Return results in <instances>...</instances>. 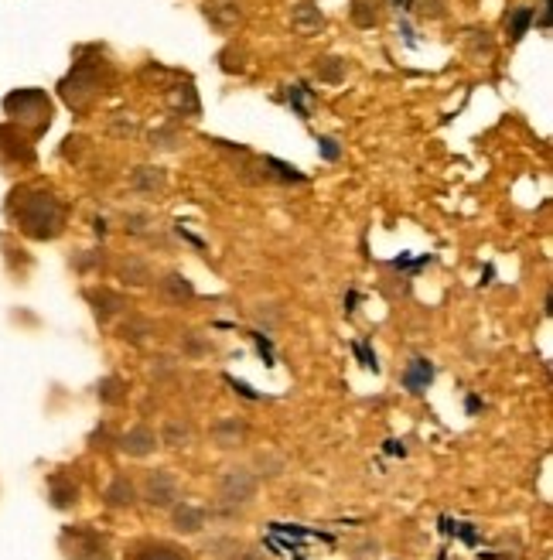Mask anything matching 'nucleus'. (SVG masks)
Listing matches in <instances>:
<instances>
[{
    "instance_id": "f257e3e1",
    "label": "nucleus",
    "mask_w": 553,
    "mask_h": 560,
    "mask_svg": "<svg viewBox=\"0 0 553 560\" xmlns=\"http://www.w3.org/2000/svg\"><path fill=\"white\" fill-rule=\"evenodd\" d=\"M11 215L18 230L31 239H55L65 226V209L52 192H35V188H18L11 195Z\"/></svg>"
},
{
    "instance_id": "f03ea898",
    "label": "nucleus",
    "mask_w": 553,
    "mask_h": 560,
    "mask_svg": "<svg viewBox=\"0 0 553 560\" xmlns=\"http://www.w3.org/2000/svg\"><path fill=\"white\" fill-rule=\"evenodd\" d=\"M4 110L21 120V123H31L35 130H45L52 123V103L41 89H18L4 99Z\"/></svg>"
},
{
    "instance_id": "7ed1b4c3",
    "label": "nucleus",
    "mask_w": 553,
    "mask_h": 560,
    "mask_svg": "<svg viewBox=\"0 0 553 560\" xmlns=\"http://www.w3.org/2000/svg\"><path fill=\"white\" fill-rule=\"evenodd\" d=\"M62 550L69 560H113L106 540L89 526H69L62 533Z\"/></svg>"
},
{
    "instance_id": "20e7f679",
    "label": "nucleus",
    "mask_w": 553,
    "mask_h": 560,
    "mask_svg": "<svg viewBox=\"0 0 553 560\" xmlns=\"http://www.w3.org/2000/svg\"><path fill=\"white\" fill-rule=\"evenodd\" d=\"M219 499L226 506H249L256 499V475L249 468H226L219 479Z\"/></svg>"
},
{
    "instance_id": "39448f33",
    "label": "nucleus",
    "mask_w": 553,
    "mask_h": 560,
    "mask_svg": "<svg viewBox=\"0 0 553 560\" xmlns=\"http://www.w3.org/2000/svg\"><path fill=\"white\" fill-rule=\"evenodd\" d=\"M144 503L151 509H172L178 503V479H174L168 468H157L144 479Z\"/></svg>"
},
{
    "instance_id": "423d86ee",
    "label": "nucleus",
    "mask_w": 553,
    "mask_h": 560,
    "mask_svg": "<svg viewBox=\"0 0 553 560\" xmlns=\"http://www.w3.org/2000/svg\"><path fill=\"white\" fill-rule=\"evenodd\" d=\"M96 93H99V76H96L93 69H86L82 62L72 69V76L62 82V96H65L69 106H76V110H82L86 99H93Z\"/></svg>"
},
{
    "instance_id": "0eeeda50",
    "label": "nucleus",
    "mask_w": 553,
    "mask_h": 560,
    "mask_svg": "<svg viewBox=\"0 0 553 560\" xmlns=\"http://www.w3.org/2000/svg\"><path fill=\"white\" fill-rule=\"evenodd\" d=\"M86 301L93 305V314L99 318V322H110V318H116V314H123V311L130 308V305H127V297H123V294H116V290H110V288L86 290Z\"/></svg>"
},
{
    "instance_id": "6e6552de",
    "label": "nucleus",
    "mask_w": 553,
    "mask_h": 560,
    "mask_svg": "<svg viewBox=\"0 0 553 560\" xmlns=\"http://www.w3.org/2000/svg\"><path fill=\"white\" fill-rule=\"evenodd\" d=\"M157 294H161L168 305H189V301H195V284H191L185 273L172 271L157 280Z\"/></svg>"
},
{
    "instance_id": "1a4fd4ad",
    "label": "nucleus",
    "mask_w": 553,
    "mask_h": 560,
    "mask_svg": "<svg viewBox=\"0 0 553 560\" xmlns=\"http://www.w3.org/2000/svg\"><path fill=\"white\" fill-rule=\"evenodd\" d=\"M154 447H157V434L147 424L130 427L123 438H120V451L130 455V458H147Z\"/></svg>"
},
{
    "instance_id": "9d476101",
    "label": "nucleus",
    "mask_w": 553,
    "mask_h": 560,
    "mask_svg": "<svg viewBox=\"0 0 553 560\" xmlns=\"http://www.w3.org/2000/svg\"><path fill=\"white\" fill-rule=\"evenodd\" d=\"M249 427L243 417H222L219 424L212 427V441L219 447H239L243 441H247Z\"/></svg>"
},
{
    "instance_id": "9b49d317",
    "label": "nucleus",
    "mask_w": 553,
    "mask_h": 560,
    "mask_svg": "<svg viewBox=\"0 0 553 560\" xmlns=\"http://www.w3.org/2000/svg\"><path fill=\"white\" fill-rule=\"evenodd\" d=\"M174 513H172V522H174V530H178V533H202V530H205V520H209V516H205V509H202V506H191V503H174L172 506Z\"/></svg>"
},
{
    "instance_id": "f8f14e48",
    "label": "nucleus",
    "mask_w": 553,
    "mask_h": 560,
    "mask_svg": "<svg viewBox=\"0 0 553 560\" xmlns=\"http://www.w3.org/2000/svg\"><path fill=\"white\" fill-rule=\"evenodd\" d=\"M205 18H209L212 28L230 31L239 21V4L236 0H212V4H205Z\"/></svg>"
},
{
    "instance_id": "ddd939ff",
    "label": "nucleus",
    "mask_w": 553,
    "mask_h": 560,
    "mask_svg": "<svg viewBox=\"0 0 553 560\" xmlns=\"http://www.w3.org/2000/svg\"><path fill=\"white\" fill-rule=\"evenodd\" d=\"M4 144H7V161H18V164H31L35 161V147L14 127H0V147Z\"/></svg>"
},
{
    "instance_id": "4468645a",
    "label": "nucleus",
    "mask_w": 553,
    "mask_h": 560,
    "mask_svg": "<svg viewBox=\"0 0 553 560\" xmlns=\"http://www.w3.org/2000/svg\"><path fill=\"white\" fill-rule=\"evenodd\" d=\"M120 280L130 284V288H147L154 280L151 263H147L144 256H127V260L120 263Z\"/></svg>"
},
{
    "instance_id": "2eb2a0df",
    "label": "nucleus",
    "mask_w": 553,
    "mask_h": 560,
    "mask_svg": "<svg viewBox=\"0 0 553 560\" xmlns=\"http://www.w3.org/2000/svg\"><path fill=\"white\" fill-rule=\"evenodd\" d=\"M106 506L110 509H130V506L137 503V489H134V482L127 479V475H116L113 482H110V489H106Z\"/></svg>"
},
{
    "instance_id": "dca6fc26",
    "label": "nucleus",
    "mask_w": 553,
    "mask_h": 560,
    "mask_svg": "<svg viewBox=\"0 0 553 560\" xmlns=\"http://www.w3.org/2000/svg\"><path fill=\"white\" fill-rule=\"evenodd\" d=\"M191 434H195V430H191L189 417H168L157 441H164L168 447H185V445H191Z\"/></svg>"
},
{
    "instance_id": "f3484780",
    "label": "nucleus",
    "mask_w": 553,
    "mask_h": 560,
    "mask_svg": "<svg viewBox=\"0 0 553 560\" xmlns=\"http://www.w3.org/2000/svg\"><path fill=\"white\" fill-rule=\"evenodd\" d=\"M431 380H434V366H431L427 359H414V363L406 366V372H403V387L410 389V393H423Z\"/></svg>"
},
{
    "instance_id": "a211bd4d",
    "label": "nucleus",
    "mask_w": 553,
    "mask_h": 560,
    "mask_svg": "<svg viewBox=\"0 0 553 560\" xmlns=\"http://www.w3.org/2000/svg\"><path fill=\"white\" fill-rule=\"evenodd\" d=\"M147 335H154V325H151V318H144V314H127V322L120 325V339L123 342H144Z\"/></svg>"
},
{
    "instance_id": "6ab92c4d",
    "label": "nucleus",
    "mask_w": 553,
    "mask_h": 560,
    "mask_svg": "<svg viewBox=\"0 0 553 560\" xmlns=\"http://www.w3.org/2000/svg\"><path fill=\"white\" fill-rule=\"evenodd\" d=\"M79 499V485L69 482L65 475H52V506L55 509H69Z\"/></svg>"
},
{
    "instance_id": "aec40b11",
    "label": "nucleus",
    "mask_w": 553,
    "mask_h": 560,
    "mask_svg": "<svg viewBox=\"0 0 553 560\" xmlns=\"http://www.w3.org/2000/svg\"><path fill=\"white\" fill-rule=\"evenodd\" d=\"M130 185L137 192H161L164 188V171L161 168H137L130 174Z\"/></svg>"
},
{
    "instance_id": "412c9836",
    "label": "nucleus",
    "mask_w": 553,
    "mask_h": 560,
    "mask_svg": "<svg viewBox=\"0 0 553 560\" xmlns=\"http://www.w3.org/2000/svg\"><path fill=\"white\" fill-rule=\"evenodd\" d=\"M178 346H181V355H189V359H205L212 352V342L202 331H185Z\"/></svg>"
},
{
    "instance_id": "4be33fe9",
    "label": "nucleus",
    "mask_w": 553,
    "mask_h": 560,
    "mask_svg": "<svg viewBox=\"0 0 553 560\" xmlns=\"http://www.w3.org/2000/svg\"><path fill=\"white\" fill-rule=\"evenodd\" d=\"M352 21L359 28H373L380 21V0H356L352 4Z\"/></svg>"
},
{
    "instance_id": "5701e85b",
    "label": "nucleus",
    "mask_w": 553,
    "mask_h": 560,
    "mask_svg": "<svg viewBox=\"0 0 553 560\" xmlns=\"http://www.w3.org/2000/svg\"><path fill=\"white\" fill-rule=\"evenodd\" d=\"M137 560H185V554L172 543H147V547H140Z\"/></svg>"
},
{
    "instance_id": "b1692460",
    "label": "nucleus",
    "mask_w": 553,
    "mask_h": 560,
    "mask_svg": "<svg viewBox=\"0 0 553 560\" xmlns=\"http://www.w3.org/2000/svg\"><path fill=\"white\" fill-rule=\"evenodd\" d=\"M345 72H348V65H345V58H324L322 65H318V79L322 82H342L345 79Z\"/></svg>"
},
{
    "instance_id": "393cba45",
    "label": "nucleus",
    "mask_w": 553,
    "mask_h": 560,
    "mask_svg": "<svg viewBox=\"0 0 553 560\" xmlns=\"http://www.w3.org/2000/svg\"><path fill=\"white\" fill-rule=\"evenodd\" d=\"M294 24L305 28V31L322 28V11H318L314 4H297V7H294Z\"/></svg>"
},
{
    "instance_id": "a878e982",
    "label": "nucleus",
    "mask_w": 553,
    "mask_h": 560,
    "mask_svg": "<svg viewBox=\"0 0 553 560\" xmlns=\"http://www.w3.org/2000/svg\"><path fill=\"white\" fill-rule=\"evenodd\" d=\"M530 24H533V11H530V7H515L513 14H509V35L519 41L530 31Z\"/></svg>"
},
{
    "instance_id": "bb28decb",
    "label": "nucleus",
    "mask_w": 553,
    "mask_h": 560,
    "mask_svg": "<svg viewBox=\"0 0 553 560\" xmlns=\"http://www.w3.org/2000/svg\"><path fill=\"white\" fill-rule=\"evenodd\" d=\"M96 393H99V400H103V404H120V400L127 397V389H123V383H120L116 376H106V380L96 387Z\"/></svg>"
},
{
    "instance_id": "cd10ccee",
    "label": "nucleus",
    "mask_w": 553,
    "mask_h": 560,
    "mask_svg": "<svg viewBox=\"0 0 553 560\" xmlns=\"http://www.w3.org/2000/svg\"><path fill=\"white\" fill-rule=\"evenodd\" d=\"M253 314H256V322H260V325L273 329V325L281 322V305H273V301H260V305H253Z\"/></svg>"
},
{
    "instance_id": "c85d7f7f",
    "label": "nucleus",
    "mask_w": 553,
    "mask_h": 560,
    "mask_svg": "<svg viewBox=\"0 0 553 560\" xmlns=\"http://www.w3.org/2000/svg\"><path fill=\"white\" fill-rule=\"evenodd\" d=\"M123 226H127V232L140 236V232H147V226H151V215L147 213H127L123 215Z\"/></svg>"
},
{
    "instance_id": "c756f323",
    "label": "nucleus",
    "mask_w": 553,
    "mask_h": 560,
    "mask_svg": "<svg viewBox=\"0 0 553 560\" xmlns=\"http://www.w3.org/2000/svg\"><path fill=\"white\" fill-rule=\"evenodd\" d=\"M151 140H154L151 147H161V151H172L174 140H178V134H174V127H161V130H157V134H154Z\"/></svg>"
},
{
    "instance_id": "7c9ffc66",
    "label": "nucleus",
    "mask_w": 553,
    "mask_h": 560,
    "mask_svg": "<svg viewBox=\"0 0 553 560\" xmlns=\"http://www.w3.org/2000/svg\"><path fill=\"white\" fill-rule=\"evenodd\" d=\"M256 464H260V468H270L267 475H281V472H284V458H277V455H260Z\"/></svg>"
},
{
    "instance_id": "2f4dec72",
    "label": "nucleus",
    "mask_w": 553,
    "mask_h": 560,
    "mask_svg": "<svg viewBox=\"0 0 553 560\" xmlns=\"http://www.w3.org/2000/svg\"><path fill=\"white\" fill-rule=\"evenodd\" d=\"M318 144H322V157H324V161H339V155H342V151H339V144H335L331 137H322Z\"/></svg>"
},
{
    "instance_id": "473e14b6",
    "label": "nucleus",
    "mask_w": 553,
    "mask_h": 560,
    "mask_svg": "<svg viewBox=\"0 0 553 560\" xmlns=\"http://www.w3.org/2000/svg\"><path fill=\"white\" fill-rule=\"evenodd\" d=\"M356 352H359V355H363V366H365V369H373V372H376V369H380V363H376V355H373V352H369V348H365V342H356Z\"/></svg>"
},
{
    "instance_id": "72a5a7b5",
    "label": "nucleus",
    "mask_w": 553,
    "mask_h": 560,
    "mask_svg": "<svg viewBox=\"0 0 553 560\" xmlns=\"http://www.w3.org/2000/svg\"><path fill=\"white\" fill-rule=\"evenodd\" d=\"M157 376H168V372H172V359H157Z\"/></svg>"
}]
</instances>
